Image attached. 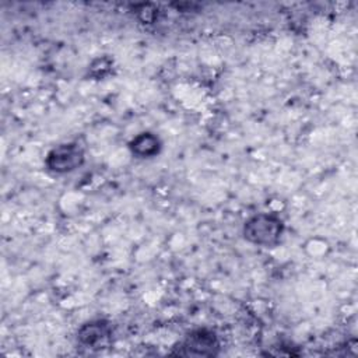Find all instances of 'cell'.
I'll list each match as a JSON object with an SVG mask.
<instances>
[{"label": "cell", "mask_w": 358, "mask_h": 358, "mask_svg": "<svg viewBox=\"0 0 358 358\" xmlns=\"http://www.w3.org/2000/svg\"><path fill=\"white\" fill-rule=\"evenodd\" d=\"M242 234L252 245L271 248L280 242L284 234V222L275 214L257 213L245 221Z\"/></svg>", "instance_id": "obj_1"}, {"label": "cell", "mask_w": 358, "mask_h": 358, "mask_svg": "<svg viewBox=\"0 0 358 358\" xmlns=\"http://www.w3.org/2000/svg\"><path fill=\"white\" fill-rule=\"evenodd\" d=\"M84 150L78 143H63L53 147L46 158L45 166L53 173H67L84 164Z\"/></svg>", "instance_id": "obj_2"}, {"label": "cell", "mask_w": 358, "mask_h": 358, "mask_svg": "<svg viewBox=\"0 0 358 358\" xmlns=\"http://www.w3.org/2000/svg\"><path fill=\"white\" fill-rule=\"evenodd\" d=\"M220 343L214 331L207 329H197L190 331L178 347L179 355L190 357H213L217 355Z\"/></svg>", "instance_id": "obj_3"}, {"label": "cell", "mask_w": 358, "mask_h": 358, "mask_svg": "<svg viewBox=\"0 0 358 358\" xmlns=\"http://www.w3.org/2000/svg\"><path fill=\"white\" fill-rule=\"evenodd\" d=\"M112 340V326L105 319H96L84 323L77 331V341L81 347L101 350L108 347Z\"/></svg>", "instance_id": "obj_4"}, {"label": "cell", "mask_w": 358, "mask_h": 358, "mask_svg": "<svg viewBox=\"0 0 358 358\" xmlns=\"http://www.w3.org/2000/svg\"><path fill=\"white\" fill-rule=\"evenodd\" d=\"M162 143L159 137L151 131H143L131 138L129 150L137 158H152L159 154Z\"/></svg>", "instance_id": "obj_5"}]
</instances>
